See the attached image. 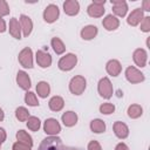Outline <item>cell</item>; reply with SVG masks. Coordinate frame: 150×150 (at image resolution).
<instances>
[{
	"mask_svg": "<svg viewBox=\"0 0 150 150\" xmlns=\"http://www.w3.org/2000/svg\"><path fill=\"white\" fill-rule=\"evenodd\" d=\"M62 139L57 136H48L41 141L38 150H62Z\"/></svg>",
	"mask_w": 150,
	"mask_h": 150,
	"instance_id": "1",
	"label": "cell"
},
{
	"mask_svg": "<svg viewBox=\"0 0 150 150\" xmlns=\"http://www.w3.org/2000/svg\"><path fill=\"white\" fill-rule=\"evenodd\" d=\"M87 87V81L82 75H76L74 76L70 82H69V90L74 95H81L86 90Z\"/></svg>",
	"mask_w": 150,
	"mask_h": 150,
	"instance_id": "2",
	"label": "cell"
},
{
	"mask_svg": "<svg viewBox=\"0 0 150 150\" xmlns=\"http://www.w3.org/2000/svg\"><path fill=\"white\" fill-rule=\"evenodd\" d=\"M76 63H77V56L73 53H68L59 60L57 66L62 71H69L76 66Z\"/></svg>",
	"mask_w": 150,
	"mask_h": 150,
	"instance_id": "3",
	"label": "cell"
},
{
	"mask_svg": "<svg viewBox=\"0 0 150 150\" xmlns=\"http://www.w3.org/2000/svg\"><path fill=\"white\" fill-rule=\"evenodd\" d=\"M97 90H98V94H100L103 98L109 100V98L112 96V93H114V88H112V84H111L110 80H109L108 77H102V79L98 81Z\"/></svg>",
	"mask_w": 150,
	"mask_h": 150,
	"instance_id": "4",
	"label": "cell"
},
{
	"mask_svg": "<svg viewBox=\"0 0 150 150\" xmlns=\"http://www.w3.org/2000/svg\"><path fill=\"white\" fill-rule=\"evenodd\" d=\"M125 79L130 82V83H141L145 80L144 74L138 70L136 67L134 66H129L125 69Z\"/></svg>",
	"mask_w": 150,
	"mask_h": 150,
	"instance_id": "5",
	"label": "cell"
},
{
	"mask_svg": "<svg viewBox=\"0 0 150 150\" xmlns=\"http://www.w3.org/2000/svg\"><path fill=\"white\" fill-rule=\"evenodd\" d=\"M18 60L20 62V64L23 68H33V52L29 47H25L18 56Z\"/></svg>",
	"mask_w": 150,
	"mask_h": 150,
	"instance_id": "6",
	"label": "cell"
},
{
	"mask_svg": "<svg viewBox=\"0 0 150 150\" xmlns=\"http://www.w3.org/2000/svg\"><path fill=\"white\" fill-rule=\"evenodd\" d=\"M43 130L49 136H57L61 131V125L56 118H47L43 123Z\"/></svg>",
	"mask_w": 150,
	"mask_h": 150,
	"instance_id": "7",
	"label": "cell"
},
{
	"mask_svg": "<svg viewBox=\"0 0 150 150\" xmlns=\"http://www.w3.org/2000/svg\"><path fill=\"white\" fill-rule=\"evenodd\" d=\"M59 15H60V9L56 5L54 4H50L48 5L45 11H43V19L47 23H53L55 22L57 19H59Z\"/></svg>",
	"mask_w": 150,
	"mask_h": 150,
	"instance_id": "8",
	"label": "cell"
},
{
	"mask_svg": "<svg viewBox=\"0 0 150 150\" xmlns=\"http://www.w3.org/2000/svg\"><path fill=\"white\" fill-rule=\"evenodd\" d=\"M132 59L134 62L136 63V66L143 68L146 66V61H148V53L145 52V49L143 48H137L134 50L132 53Z\"/></svg>",
	"mask_w": 150,
	"mask_h": 150,
	"instance_id": "9",
	"label": "cell"
},
{
	"mask_svg": "<svg viewBox=\"0 0 150 150\" xmlns=\"http://www.w3.org/2000/svg\"><path fill=\"white\" fill-rule=\"evenodd\" d=\"M112 5V12L115 15L123 18L125 16L127 12H128V5L124 0H111L110 1Z\"/></svg>",
	"mask_w": 150,
	"mask_h": 150,
	"instance_id": "10",
	"label": "cell"
},
{
	"mask_svg": "<svg viewBox=\"0 0 150 150\" xmlns=\"http://www.w3.org/2000/svg\"><path fill=\"white\" fill-rule=\"evenodd\" d=\"M112 129H114V134L116 135L117 138L120 139H124L129 136V128L125 123L121 122V121H116L112 125Z\"/></svg>",
	"mask_w": 150,
	"mask_h": 150,
	"instance_id": "11",
	"label": "cell"
},
{
	"mask_svg": "<svg viewBox=\"0 0 150 150\" xmlns=\"http://www.w3.org/2000/svg\"><path fill=\"white\" fill-rule=\"evenodd\" d=\"M16 83H18V86L21 89L27 90V91H28V89L32 86L30 77H29V75L25 70H19L18 71V74H16Z\"/></svg>",
	"mask_w": 150,
	"mask_h": 150,
	"instance_id": "12",
	"label": "cell"
},
{
	"mask_svg": "<svg viewBox=\"0 0 150 150\" xmlns=\"http://www.w3.org/2000/svg\"><path fill=\"white\" fill-rule=\"evenodd\" d=\"M35 59H36L38 64L41 68H48V67H50L52 61H53L50 54H48L45 50H38L36 52V55H35Z\"/></svg>",
	"mask_w": 150,
	"mask_h": 150,
	"instance_id": "13",
	"label": "cell"
},
{
	"mask_svg": "<svg viewBox=\"0 0 150 150\" xmlns=\"http://www.w3.org/2000/svg\"><path fill=\"white\" fill-rule=\"evenodd\" d=\"M19 20H20V26H21L22 34H23V36L27 38L33 30V21L28 15H25V14H21Z\"/></svg>",
	"mask_w": 150,
	"mask_h": 150,
	"instance_id": "14",
	"label": "cell"
},
{
	"mask_svg": "<svg viewBox=\"0 0 150 150\" xmlns=\"http://www.w3.org/2000/svg\"><path fill=\"white\" fill-rule=\"evenodd\" d=\"M63 11L67 15L74 16L80 12V4L76 0H67L63 2Z\"/></svg>",
	"mask_w": 150,
	"mask_h": 150,
	"instance_id": "15",
	"label": "cell"
},
{
	"mask_svg": "<svg viewBox=\"0 0 150 150\" xmlns=\"http://www.w3.org/2000/svg\"><path fill=\"white\" fill-rule=\"evenodd\" d=\"M105 70L111 76H118L122 71V66L118 60H109L105 64Z\"/></svg>",
	"mask_w": 150,
	"mask_h": 150,
	"instance_id": "16",
	"label": "cell"
},
{
	"mask_svg": "<svg viewBox=\"0 0 150 150\" xmlns=\"http://www.w3.org/2000/svg\"><path fill=\"white\" fill-rule=\"evenodd\" d=\"M143 18H144V15H143L142 8H136V9H134V11L129 14V16H128V19H127V22H128V25L135 27V26H137L138 23H141V21L143 20Z\"/></svg>",
	"mask_w": 150,
	"mask_h": 150,
	"instance_id": "17",
	"label": "cell"
},
{
	"mask_svg": "<svg viewBox=\"0 0 150 150\" xmlns=\"http://www.w3.org/2000/svg\"><path fill=\"white\" fill-rule=\"evenodd\" d=\"M102 25H103V27H104L107 30H115V29H117L118 26H120V20H118L115 15L108 14V15L103 19Z\"/></svg>",
	"mask_w": 150,
	"mask_h": 150,
	"instance_id": "18",
	"label": "cell"
},
{
	"mask_svg": "<svg viewBox=\"0 0 150 150\" xmlns=\"http://www.w3.org/2000/svg\"><path fill=\"white\" fill-rule=\"evenodd\" d=\"M104 11H105L104 5H100V4H95V2H91L87 8L88 15L91 18H101L104 14Z\"/></svg>",
	"mask_w": 150,
	"mask_h": 150,
	"instance_id": "19",
	"label": "cell"
},
{
	"mask_svg": "<svg viewBox=\"0 0 150 150\" xmlns=\"http://www.w3.org/2000/svg\"><path fill=\"white\" fill-rule=\"evenodd\" d=\"M61 120H62V122H63V124L66 127H69L70 128V127H74L77 123L79 117H77V114L75 111L69 110V111H66V112L62 114Z\"/></svg>",
	"mask_w": 150,
	"mask_h": 150,
	"instance_id": "20",
	"label": "cell"
},
{
	"mask_svg": "<svg viewBox=\"0 0 150 150\" xmlns=\"http://www.w3.org/2000/svg\"><path fill=\"white\" fill-rule=\"evenodd\" d=\"M97 33H98V29H97L96 26L88 25V26H86V27H83L81 29L80 34H81V38L83 40H91V39H94L97 35Z\"/></svg>",
	"mask_w": 150,
	"mask_h": 150,
	"instance_id": "21",
	"label": "cell"
},
{
	"mask_svg": "<svg viewBox=\"0 0 150 150\" xmlns=\"http://www.w3.org/2000/svg\"><path fill=\"white\" fill-rule=\"evenodd\" d=\"M9 34L14 39H21V26L16 18H12L9 20Z\"/></svg>",
	"mask_w": 150,
	"mask_h": 150,
	"instance_id": "22",
	"label": "cell"
},
{
	"mask_svg": "<svg viewBox=\"0 0 150 150\" xmlns=\"http://www.w3.org/2000/svg\"><path fill=\"white\" fill-rule=\"evenodd\" d=\"M48 105H49V109L52 110V111H60V110H62L63 109V107H64V101H63V98L61 97V96H53L50 100H49V103H48Z\"/></svg>",
	"mask_w": 150,
	"mask_h": 150,
	"instance_id": "23",
	"label": "cell"
},
{
	"mask_svg": "<svg viewBox=\"0 0 150 150\" xmlns=\"http://www.w3.org/2000/svg\"><path fill=\"white\" fill-rule=\"evenodd\" d=\"M16 139H18V142H20V143H22V144H25V145H28L29 148L33 146V138H32V136H30L27 131H25V130H19V131L16 132Z\"/></svg>",
	"mask_w": 150,
	"mask_h": 150,
	"instance_id": "24",
	"label": "cell"
},
{
	"mask_svg": "<svg viewBox=\"0 0 150 150\" xmlns=\"http://www.w3.org/2000/svg\"><path fill=\"white\" fill-rule=\"evenodd\" d=\"M36 93L40 97L46 98L49 94H50V86L49 83H47L46 81H40L36 84Z\"/></svg>",
	"mask_w": 150,
	"mask_h": 150,
	"instance_id": "25",
	"label": "cell"
},
{
	"mask_svg": "<svg viewBox=\"0 0 150 150\" xmlns=\"http://www.w3.org/2000/svg\"><path fill=\"white\" fill-rule=\"evenodd\" d=\"M90 130L95 134H102L105 131V123L100 118H95L90 122Z\"/></svg>",
	"mask_w": 150,
	"mask_h": 150,
	"instance_id": "26",
	"label": "cell"
},
{
	"mask_svg": "<svg viewBox=\"0 0 150 150\" xmlns=\"http://www.w3.org/2000/svg\"><path fill=\"white\" fill-rule=\"evenodd\" d=\"M50 45H52V47H53V49H54V52L57 54V55H61V54H63L64 53V50H66V46H64V43L62 42V40L60 39V38H53L52 39V41H50Z\"/></svg>",
	"mask_w": 150,
	"mask_h": 150,
	"instance_id": "27",
	"label": "cell"
},
{
	"mask_svg": "<svg viewBox=\"0 0 150 150\" xmlns=\"http://www.w3.org/2000/svg\"><path fill=\"white\" fill-rule=\"evenodd\" d=\"M142 114H143V108L139 104H131V105H129V108H128V116L130 118H134V120L138 118V117L142 116Z\"/></svg>",
	"mask_w": 150,
	"mask_h": 150,
	"instance_id": "28",
	"label": "cell"
},
{
	"mask_svg": "<svg viewBox=\"0 0 150 150\" xmlns=\"http://www.w3.org/2000/svg\"><path fill=\"white\" fill-rule=\"evenodd\" d=\"M41 127V121L39 117L36 116H29V118L27 120V128L32 131H38Z\"/></svg>",
	"mask_w": 150,
	"mask_h": 150,
	"instance_id": "29",
	"label": "cell"
},
{
	"mask_svg": "<svg viewBox=\"0 0 150 150\" xmlns=\"http://www.w3.org/2000/svg\"><path fill=\"white\" fill-rule=\"evenodd\" d=\"M15 117L20 121V122H26L29 118V111L25 108V107H19L15 110Z\"/></svg>",
	"mask_w": 150,
	"mask_h": 150,
	"instance_id": "30",
	"label": "cell"
},
{
	"mask_svg": "<svg viewBox=\"0 0 150 150\" xmlns=\"http://www.w3.org/2000/svg\"><path fill=\"white\" fill-rule=\"evenodd\" d=\"M25 102H26V104H28L30 107H38L39 105L38 97L33 91H27L25 94Z\"/></svg>",
	"mask_w": 150,
	"mask_h": 150,
	"instance_id": "31",
	"label": "cell"
},
{
	"mask_svg": "<svg viewBox=\"0 0 150 150\" xmlns=\"http://www.w3.org/2000/svg\"><path fill=\"white\" fill-rule=\"evenodd\" d=\"M115 111V105L112 103H103L100 105V112L103 115H110Z\"/></svg>",
	"mask_w": 150,
	"mask_h": 150,
	"instance_id": "32",
	"label": "cell"
},
{
	"mask_svg": "<svg viewBox=\"0 0 150 150\" xmlns=\"http://www.w3.org/2000/svg\"><path fill=\"white\" fill-rule=\"evenodd\" d=\"M141 30L144 33L150 32V16H144L141 21Z\"/></svg>",
	"mask_w": 150,
	"mask_h": 150,
	"instance_id": "33",
	"label": "cell"
},
{
	"mask_svg": "<svg viewBox=\"0 0 150 150\" xmlns=\"http://www.w3.org/2000/svg\"><path fill=\"white\" fill-rule=\"evenodd\" d=\"M9 14V6L5 0H0V16H5Z\"/></svg>",
	"mask_w": 150,
	"mask_h": 150,
	"instance_id": "34",
	"label": "cell"
},
{
	"mask_svg": "<svg viewBox=\"0 0 150 150\" xmlns=\"http://www.w3.org/2000/svg\"><path fill=\"white\" fill-rule=\"evenodd\" d=\"M88 150H102L101 148V144L97 142V141H90L88 143Z\"/></svg>",
	"mask_w": 150,
	"mask_h": 150,
	"instance_id": "35",
	"label": "cell"
},
{
	"mask_svg": "<svg viewBox=\"0 0 150 150\" xmlns=\"http://www.w3.org/2000/svg\"><path fill=\"white\" fill-rule=\"evenodd\" d=\"M13 150H32V148H29L28 145H25V144H22V143L16 141L13 144Z\"/></svg>",
	"mask_w": 150,
	"mask_h": 150,
	"instance_id": "36",
	"label": "cell"
},
{
	"mask_svg": "<svg viewBox=\"0 0 150 150\" xmlns=\"http://www.w3.org/2000/svg\"><path fill=\"white\" fill-rule=\"evenodd\" d=\"M142 11H145V12H149L150 11V0H144L142 2Z\"/></svg>",
	"mask_w": 150,
	"mask_h": 150,
	"instance_id": "37",
	"label": "cell"
},
{
	"mask_svg": "<svg viewBox=\"0 0 150 150\" xmlns=\"http://www.w3.org/2000/svg\"><path fill=\"white\" fill-rule=\"evenodd\" d=\"M6 138H7V134H6L5 129L0 128V143H4L6 141Z\"/></svg>",
	"mask_w": 150,
	"mask_h": 150,
	"instance_id": "38",
	"label": "cell"
},
{
	"mask_svg": "<svg viewBox=\"0 0 150 150\" xmlns=\"http://www.w3.org/2000/svg\"><path fill=\"white\" fill-rule=\"evenodd\" d=\"M115 150H129V148H128V145L125 144V143H118L116 146H115Z\"/></svg>",
	"mask_w": 150,
	"mask_h": 150,
	"instance_id": "39",
	"label": "cell"
},
{
	"mask_svg": "<svg viewBox=\"0 0 150 150\" xmlns=\"http://www.w3.org/2000/svg\"><path fill=\"white\" fill-rule=\"evenodd\" d=\"M6 30V22H5V20L0 16V33H4Z\"/></svg>",
	"mask_w": 150,
	"mask_h": 150,
	"instance_id": "40",
	"label": "cell"
},
{
	"mask_svg": "<svg viewBox=\"0 0 150 150\" xmlns=\"http://www.w3.org/2000/svg\"><path fill=\"white\" fill-rule=\"evenodd\" d=\"M4 118H5V112H4V110L0 108V122L4 121Z\"/></svg>",
	"mask_w": 150,
	"mask_h": 150,
	"instance_id": "41",
	"label": "cell"
},
{
	"mask_svg": "<svg viewBox=\"0 0 150 150\" xmlns=\"http://www.w3.org/2000/svg\"><path fill=\"white\" fill-rule=\"evenodd\" d=\"M62 150H80V149H76V148H71V146H64L63 145V149Z\"/></svg>",
	"mask_w": 150,
	"mask_h": 150,
	"instance_id": "42",
	"label": "cell"
},
{
	"mask_svg": "<svg viewBox=\"0 0 150 150\" xmlns=\"http://www.w3.org/2000/svg\"><path fill=\"white\" fill-rule=\"evenodd\" d=\"M0 149H1V143H0Z\"/></svg>",
	"mask_w": 150,
	"mask_h": 150,
	"instance_id": "43",
	"label": "cell"
}]
</instances>
